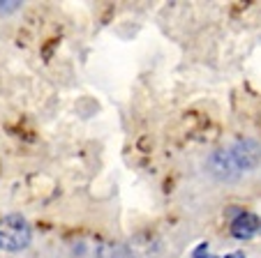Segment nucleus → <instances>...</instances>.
Here are the masks:
<instances>
[{"instance_id":"nucleus-7","label":"nucleus","mask_w":261,"mask_h":258,"mask_svg":"<svg viewBox=\"0 0 261 258\" xmlns=\"http://www.w3.org/2000/svg\"><path fill=\"white\" fill-rule=\"evenodd\" d=\"M224 258H245V256H243L241 251H231V253H227V256H224Z\"/></svg>"},{"instance_id":"nucleus-5","label":"nucleus","mask_w":261,"mask_h":258,"mask_svg":"<svg viewBox=\"0 0 261 258\" xmlns=\"http://www.w3.org/2000/svg\"><path fill=\"white\" fill-rule=\"evenodd\" d=\"M194 258H213V256H208V247L201 244V247L197 249V253H194Z\"/></svg>"},{"instance_id":"nucleus-1","label":"nucleus","mask_w":261,"mask_h":258,"mask_svg":"<svg viewBox=\"0 0 261 258\" xmlns=\"http://www.w3.org/2000/svg\"><path fill=\"white\" fill-rule=\"evenodd\" d=\"M30 226L21 214H10L5 219H0V249L3 251H23L30 244Z\"/></svg>"},{"instance_id":"nucleus-6","label":"nucleus","mask_w":261,"mask_h":258,"mask_svg":"<svg viewBox=\"0 0 261 258\" xmlns=\"http://www.w3.org/2000/svg\"><path fill=\"white\" fill-rule=\"evenodd\" d=\"M19 5H21V3H0V12H3V10H16Z\"/></svg>"},{"instance_id":"nucleus-2","label":"nucleus","mask_w":261,"mask_h":258,"mask_svg":"<svg viewBox=\"0 0 261 258\" xmlns=\"http://www.w3.org/2000/svg\"><path fill=\"white\" fill-rule=\"evenodd\" d=\"M208 168H211V173L215 178H220V180H233V178H238L243 173V168L238 166L231 148H229V150H217L215 155L208 159Z\"/></svg>"},{"instance_id":"nucleus-4","label":"nucleus","mask_w":261,"mask_h":258,"mask_svg":"<svg viewBox=\"0 0 261 258\" xmlns=\"http://www.w3.org/2000/svg\"><path fill=\"white\" fill-rule=\"evenodd\" d=\"M158 242L155 238H150V235H137L134 240H129V253H132V258H155L160 251Z\"/></svg>"},{"instance_id":"nucleus-3","label":"nucleus","mask_w":261,"mask_h":258,"mask_svg":"<svg viewBox=\"0 0 261 258\" xmlns=\"http://www.w3.org/2000/svg\"><path fill=\"white\" fill-rule=\"evenodd\" d=\"M259 231H261V221H259V217L252 212H241L236 219L231 221V233H233V238H238V240H250L252 235H256Z\"/></svg>"}]
</instances>
